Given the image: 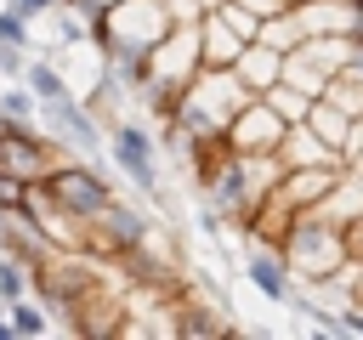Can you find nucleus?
Segmentation results:
<instances>
[{
	"mask_svg": "<svg viewBox=\"0 0 363 340\" xmlns=\"http://www.w3.org/2000/svg\"><path fill=\"white\" fill-rule=\"evenodd\" d=\"M11 323H17V334H40V329H45V317H40L34 306H23V300L11 306Z\"/></svg>",
	"mask_w": 363,
	"mask_h": 340,
	"instance_id": "nucleus-6",
	"label": "nucleus"
},
{
	"mask_svg": "<svg viewBox=\"0 0 363 340\" xmlns=\"http://www.w3.org/2000/svg\"><path fill=\"white\" fill-rule=\"evenodd\" d=\"M0 108H6L11 119H28V108H34V102H28L23 91H6V96H0Z\"/></svg>",
	"mask_w": 363,
	"mask_h": 340,
	"instance_id": "nucleus-8",
	"label": "nucleus"
},
{
	"mask_svg": "<svg viewBox=\"0 0 363 340\" xmlns=\"http://www.w3.org/2000/svg\"><path fill=\"white\" fill-rule=\"evenodd\" d=\"M113 159L125 164V176H130L136 187H147V193H153L159 170H153V142H147V130H136V125L113 130Z\"/></svg>",
	"mask_w": 363,
	"mask_h": 340,
	"instance_id": "nucleus-1",
	"label": "nucleus"
},
{
	"mask_svg": "<svg viewBox=\"0 0 363 340\" xmlns=\"http://www.w3.org/2000/svg\"><path fill=\"white\" fill-rule=\"evenodd\" d=\"M45 119L68 136V142H79V147H96V130H91V119L79 113V102L74 96H57V102H45Z\"/></svg>",
	"mask_w": 363,
	"mask_h": 340,
	"instance_id": "nucleus-2",
	"label": "nucleus"
},
{
	"mask_svg": "<svg viewBox=\"0 0 363 340\" xmlns=\"http://www.w3.org/2000/svg\"><path fill=\"white\" fill-rule=\"evenodd\" d=\"M0 295H6V300H23V272L6 266V261H0Z\"/></svg>",
	"mask_w": 363,
	"mask_h": 340,
	"instance_id": "nucleus-7",
	"label": "nucleus"
},
{
	"mask_svg": "<svg viewBox=\"0 0 363 340\" xmlns=\"http://www.w3.org/2000/svg\"><path fill=\"white\" fill-rule=\"evenodd\" d=\"M11 334H17V323H6V317H0V340H11Z\"/></svg>",
	"mask_w": 363,
	"mask_h": 340,
	"instance_id": "nucleus-9",
	"label": "nucleus"
},
{
	"mask_svg": "<svg viewBox=\"0 0 363 340\" xmlns=\"http://www.w3.org/2000/svg\"><path fill=\"white\" fill-rule=\"evenodd\" d=\"M28 91H34L40 102H57V96H68L62 74H57V68H45V62H28Z\"/></svg>",
	"mask_w": 363,
	"mask_h": 340,
	"instance_id": "nucleus-4",
	"label": "nucleus"
},
{
	"mask_svg": "<svg viewBox=\"0 0 363 340\" xmlns=\"http://www.w3.org/2000/svg\"><path fill=\"white\" fill-rule=\"evenodd\" d=\"M244 272H250V283H255V289H261L267 300H284V295H289V283H284V266H278V261L255 255V261H250Z\"/></svg>",
	"mask_w": 363,
	"mask_h": 340,
	"instance_id": "nucleus-3",
	"label": "nucleus"
},
{
	"mask_svg": "<svg viewBox=\"0 0 363 340\" xmlns=\"http://www.w3.org/2000/svg\"><path fill=\"white\" fill-rule=\"evenodd\" d=\"M0 45H28V23H23V11H0Z\"/></svg>",
	"mask_w": 363,
	"mask_h": 340,
	"instance_id": "nucleus-5",
	"label": "nucleus"
}]
</instances>
